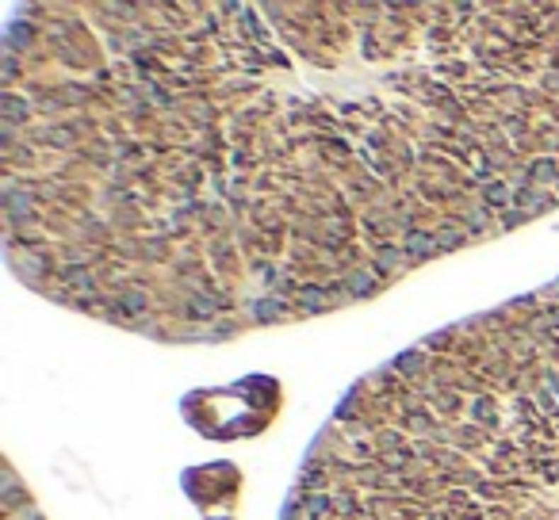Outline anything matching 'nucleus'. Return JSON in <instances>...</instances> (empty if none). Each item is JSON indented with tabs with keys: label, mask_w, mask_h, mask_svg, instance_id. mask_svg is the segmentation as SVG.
<instances>
[]
</instances>
